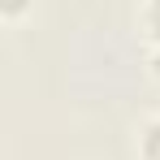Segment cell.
<instances>
[{
	"label": "cell",
	"mask_w": 160,
	"mask_h": 160,
	"mask_svg": "<svg viewBox=\"0 0 160 160\" xmlns=\"http://www.w3.org/2000/svg\"><path fill=\"white\" fill-rule=\"evenodd\" d=\"M152 69L160 74V43H156V52H152Z\"/></svg>",
	"instance_id": "277c9868"
},
{
	"label": "cell",
	"mask_w": 160,
	"mask_h": 160,
	"mask_svg": "<svg viewBox=\"0 0 160 160\" xmlns=\"http://www.w3.org/2000/svg\"><path fill=\"white\" fill-rule=\"evenodd\" d=\"M26 9H30V0H0V18L4 22H22Z\"/></svg>",
	"instance_id": "3957f363"
},
{
	"label": "cell",
	"mask_w": 160,
	"mask_h": 160,
	"mask_svg": "<svg viewBox=\"0 0 160 160\" xmlns=\"http://www.w3.org/2000/svg\"><path fill=\"white\" fill-rule=\"evenodd\" d=\"M138 160H160V117H152L138 134Z\"/></svg>",
	"instance_id": "6da1fadb"
},
{
	"label": "cell",
	"mask_w": 160,
	"mask_h": 160,
	"mask_svg": "<svg viewBox=\"0 0 160 160\" xmlns=\"http://www.w3.org/2000/svg\"><path fill=\"white\" fill-rule=\"evenodd\" d=\"M143 26H147V35L160 43V0H143Z\"/></svg>",
	"instance_id": "7a4b0ae2"
}]
</instances>
